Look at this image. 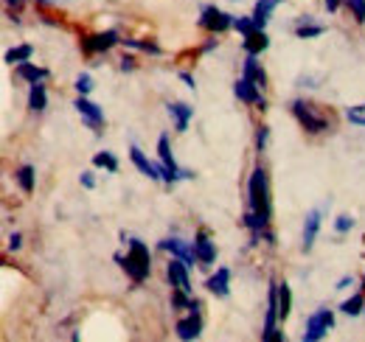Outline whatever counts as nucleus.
<instances>
[{
	"mask_svg": "<svg viewBox=\"0 0 365 342\" xmlns=\"http://www.w3.org/2000/svg\"><path fill=\"white\" fill-rule=\"evenodd\" d=\"M180 79L185 82V87H191V90L197 87V82H194V76H191V73H180Z\"/></svg>",
	"mask_w": 365,
	"mask_h": 342,
	"instance_id": "obj_38",
	"label": "nucleus"
},
{
	"mask_svg": "<svg viewBox=\"0 0 365 342\" xmlns=\"http://www.w3.org/2000/svg\"><path fill=\"white\" fill-rule=\"evenodd\" d=\"M228 284H230V272L222 266V269H217V275H211V278H208V284H205V286H208V292H211V295L225 298V295H228Z\"/></svg>",
	"mask_w": 365,
	"mask_h": 342,
	"instance_id": "obj_14",
	"label": "nucleus"
},
{
	"mask_svg": "<svg viewBox=\"0 0 365 342\" xmlns=\"http://www.w3.org/2000/svg\"><path fill=\"white\" fill-rule=\"evenodd\" d=\"M194 253H197V261L200 264H214L217 261V247L208 242V236L205 233H197V239H194Z\"/></svg>",
	"mask_w": 365,
	"mask_h": 342,
	"instance_id": "obj_11",
	"label": "nucleus"
},
{
	"mask_svg": "<svg viewBox=\"0 0 365 342\" xmlns=\"http://www.w3.org/2000/svg\"><path fill=\"white\" fill-rule=\"evenodd\" d=\"M115 261L124 266V272L135 281V284H143L146 278H149V269H152V256H149V247L143 244V242H138V239H133L130 242V253H127V258L115 256Z\"/></svg>",
	"mask_w": 365,
	"mask_h": 342,
	"instance_id": "obj_1",
	"label": "nucleus"
},
{
	"mask_svg": "<svg viewBox=\"0 0 365 342\" xmlns=\"http://www.w3.org/2000/svg\"><path fill=\"white\" fill-rule=\"evenodd\" d=\"M233 20H236V17H230V14H225V11H220L217 6H205V9H202V17H200V26H202L205 31L220 34V31L233 28Z\"/></svg>",
	"mask_w": 365,
	"mask_h": 342,
	"instance_id": "obj_4",
	"label": "nucleus"
},
{
	"mask_svg": "<svg viewBox=\"0 0 365 342\" xmlns=\"http://www.w3.org/2000/svg\"><path fill=\"white\" fill-rule=\"evenodd\" d=\"M82 185H85V188H93V185H96V180H93L91 171H85V174H82Z\"/></svg>",
	"mask_w": 365,
	"mask_h": 342,
	"instance_id": "obj_37",
	"label": "nucleus"
},
{
	"mask_svg": "<svg viewBox=\"0 0 365 342\" xmlns=\"http://www.w3.org/2000/svg\"><path fill=\"white\" fill-rule=\"evenodd\" d=\"M40 3H51V0H40Z\"/></svg>",
	"mask_w": 365,
	"mask_h": 342,
	"instance_id": "obj_42",
	"label": "nucleus"
},
{
	"mask_svg": "<svg viewBox=\"0 0 365 342\" xmlns=\"http://www.w3.org/2000/svg\"><path fill=\"white\" fill-rule=\"evenodd\" d=\"M160 250L172 253V258H180V261H185L188 266L197 261V253H194V247H188L185 242H180V239H166V242H160Z\"/></svg>",
	"mask_w": 365,
	"mask_h": 342,
	"instance_id": "obj_9",
	"label": "nucleus"
},
{
	"mask_svg": "<svg viewBox=\"0 0 365 342\" xmlns=\"http://www.w3.org/2000/svg\"><path fill=\"white\" fill-rule=\"evenodd\" d=\"M346 118H349L351 124H360V127H365V115H363V113H357V110H349V113H346Z\"/></svg>",
	"mask_w": 365,
	"mask_h": 342,
	"instance_id": "obj_33",
	"label": "nucleus"
},
{
	"mask_svg": "<svg viewBox=\"0 0 365 342\" xmlns=\"http://www.w3.org/2000/svg\"><path fill=\"white\" fill-rule=\"evenodd\" d=\"M127 48H138V51H146V53H160V48L155 43H140V40H121Z\"/></svg>",
	"mask_w": 365,
	"mask_h": 342,
	"instance_id": "obj_29",
	"label": "nucleus"
},
{
	"mask_svg": "<svg viewBox=\"0 0 365 342\" xmlns=\"http://www.w3.org/2000/svg\"><path fill=\"white\" fill-rule=\"evenodd\" d=\"M245 76H247L250 82H256L259 87L267 85V73H264L262 65L256 62V53H247V59H245Z\"/></svg>",
	"mask_w": 365,
	"mask_h": 342,
	"instance_id": "obj_17",
	"label": "nucleus"
},
{
	"mask_svg": "<svg viewBox=\"0 0 365 342\" xmlns=\"http://www.w3.org/2000/svg\"><path fill=\"white\" fill-rule=\"evenodd\" d=\"M318 230H320V211H312L307 216V224H304V250L309 253L315 239H318Z\"/></svg>",
	"mask_w": 365,
	"mask_h": 342,
	"instance_id": "obj_16",
	"label": "nucleus"
},
{
	"mask_svg": "<svg viewBox=\"0 0 365 342\" xmlns=\"http://www.w3.org/2000/svg\"><path fill=\"white\" fill-rule=\"evenodd\" d=\"M250 211L259 216L264 224L270 222V197H267V177L264 171L256 169L250 177Z\"/></svg>",
	"mask_w": 365,
	"mask_h": 342,
	"instance_id": "obj_2",
	"label": "nucleus"
},
{
	"mask_svg": "<svg viewBox=\"0 0 365 342\" xmlns=\"http://www.w3.org/2000/svg\"><path fill=\"white\" fill-rule=\"evenodd\" d=\"M233 28L239 31V34H253V31H259V26H256V20H247V17H236L233 20Z\"/></svg>",
	"mask_w": 365,
	"mask_h": 342,
	"instance_id": "obj_26",
	"label": "nucleus"
},
{
	"mask_svg": "<svg viewBox=\"0 0 365 342\" xmlns=\"http://www.w3.org/2000/svg\"><path fill=\"white\" fill-rule=\"evenodd\" d=\"M133 68H135V59L133 56H124L121 59V71H133Z\"/></svg>",
	"mask_w": 365,
	"mask_h": 342,
	"instance_id": "obj_36",
	"label": "nucleus"
},
{
	"mask_svg": "<svg viewBox=\"0 0 365 342\" xmlns=\"http://www.w3.org/2000/svg\"><path fill=\"white\" fill-rule=\"evenodd\" d=\"M363 306H365V300L363 295H351V298L343 303V311L349 314V317H357L360 311H363Z\"/></svg>",
	"mask_w": 365,
	"mask_h": 342,
	"instance_id": "obj_25",
	"label": "nucleus"
},
{
	"mask_svg": "<svg viewBox=\"0 0 365 342\" xmlns=\"http://www.w3.org/2000/svg\"><path fill=\"white\" fill-rule=\"evenodd\" d=\"M29 107H31V110H37V113L48 107V93H46V85H43V82L31 85V93H29Z\"/></svg>",
	"mask_w": 365,
	"mask_h": 342,
	"instance_id": "obj_20",
	"label": "nucleus"
},
{
	"mask_svg": "<svg viewBox=\"0 0 365 342\" xmlns=\"http://www.w3.org/2000/svg\"><path fill=\"white\" fill-rule=\"evenodd\" d=\"M6 3H9V6H20L23 0H6Z\"/></svg>",
	"mask_w": 365,
	"mask_h": 342,
	"instance_id": "obj_41",
	"label": "nucleus"
},
{
	"mask_svg": "<svg viewBox=\"0 0 365 342\" xmlns=\"http://www.w3.org/2000/svg\"><path fill=\"white\" fill-rule=\"evenodd\" d=\"M93 166L107 169V171H118V160H115V155H113V152H98V155L93 157Z\"/></svg>",
	"mask_w": 365,
	"mask_h": 342,
	"instance_id": "obj_23",
	"label": "nucleus"
},
{
	"mask_svg": "<svg viewBox=\"0 0 365 342\" xmlns=\"http://www.w3.org/2000/svg\"><path fill=\"white\" fill-rule=\"evenodd\" d=\"M130 157H133L135 169L140 171V174H146L149 180H158V177H160V171H158V163H149V160H146V155H143L138 146H133V149H130Z\"/></svg>",
	"mask_w": 365,
	"mask_h": 342,
	"instance_id": "obj_15",
	"label": "nucleus"
},
{
	"mask_svg": "<svg viewBox=\"0 0 365 342\" xmlns=\"http://www.w3.org/2000/svg\"><path fill=\"white\" fill-rule=\"evenodd\" d=\"M289 306H292V295L287 284H278V317L287 320L289 317Z\"/></svg>",
	"mask_w": 365,
	"mask_h": 342,
	"instance_id": "obj_22",
	"label": "nucleus"
},
{
	"mask_svg": "<svg viewBox=\"0 0 365 342\" xmlns=\"http://www.w3.org/2000/svg\"><path fill=\"white\" fill-rule=\"evenodd\" d=\"M17 76L23 79V82H31V85H37V82H43L48 76L46 68H37V65H31V62H23V65H17Z\"/></svg>",
	"mask_w": 365,
	"mask_h": 342,
	"instance_id": "obj_18",
	"label": "nucleus"
},
{
	"mask_svg": "<svg viewBox=\"0 0 365 342\" xmlns=\"http://www.w3.org/2000/svg\"><path fill=\"white\" fill-rule=\"evenodd\" d=\"M267 45H270V40H267L264 28H259V31H253V34H247V37H245V51H247V53H256V56H259Z\"/></svg>",
	"mask_w": 365,
	"mask_h": 342,
	"instance_id": "obj_19",
	"label": "nucleus"
},
{
	"mask_svg": "<svg viewBox=\"0 0 365 342\" xmlns=\"http://www.w3.org/2000/svg\"><path fill=\"white\" fill-rule=\"evenodd\" d=\"M166 275H169V281H172V286H175V289H182V292H188V295H191V281H188V264H185V261L172 258V264H169Z\"/></svg>",
	"mask_w": 365,
	"mask_h": 342,
	"instance_id": "obj_7",
	"label": "nucleus"
},
{
	"mask_svg": "<svg viewBox=\"0 0 365 342\" xmlns=\"http://www.w3.org/2000/svg\"><path fill=\"white\" fill-rule=\"evenodd\" d=\"M200 328H202V323H200L197 311H191V317H185V320L178 323V337H180L182 342L197 340V337H200Z\"/></svg>",
	"mask_w": 365,
	"mask_h": 342,
	"instance_id": "obj_12",
	"label": "nucleus"
},
{
	"mask_svg": "<svg viewBox=\"0 0 365 342\" xmlns=\"http://www.w3.org/2000/svg\"><path fill=\"white\" fill-rule=\"evenodd\" d=\"M169 115L175 118L178 132H185V129H188V121H191V115H194V107H188V104H182V101H175V104H169Z\"/></svg>",
	"mask_w": 365,
	"mask_h": 342,
	"instance_id": "obj_13",
	"label": "nucleus"
},
{
	"mask_svg": "<svg viewBox=\"0 0 365 342\" xmlns=\"http://www.w3.org/2000/svg\"><path fill=\"white\" fill-rule=\"evenodd\" d=\"M363 289H365V281H363Z\"/></svg>",
	"mask_w": 365,
	"mask_h": 342,
	"instance_id": "obj_43",
	"label": "nucleus"
},
{
	"mask_svg": "<svg viewBox=\"0 0 365 342\" xmlns=\"http://www.w3.org/2000/svg\"><path fill=\"white\" fill-rule=\"evenodd\" d=\"M76 90H79V95H88L93 90V79L88 76V73H82L79 79H76Z\"/></svg>",
	"mask_w": 365,
	"mask_h": 342,
	"instance_id": "obj_31",
	"label": "nucleus"
},
{
	"mask_svg": "<svg viewBox=\"0 0 365 342\" xmlns=\"http://www.w3.org/2000/svg\"><path fill=\"white\" fill-rule=\"evenodd\" d=\"M334 227H337V233H349L351 227H354V219L351 216H337V222H334Z\"/></svg>",
	"mask_w": 365,
	"mask_h": 342,
	"instance_id": "obj_30",
	"label": "nucleus"
},
{
	"mask_svg": "<svg viewBox=\"0 0 365 342\" xmlns=\"http://www.w3.org/2000/svg\"><path fill=\"white\" fill-rule=\"evenodd\" d=\"M256 143H259V149H264V143H267V127L259 129V135H256Z\"/></svg>",
	"mask_w": 365,
	"mask_h": 342,
	"instance_id": "obj_35",
	"label": "nucleus"
},
{
	"mask_svg": "<svg viewBox=\"0 0 365 342\" xmlns=\"http://www.w3.org/2000/svg\"><path fill=\"white\" fill-rule=\"evenodd\" d=\"M73 107L79 110V115H82V118H85V121H88V124H91L93 129H98V127H101V124H104V113H101V110H98V107L93 104L91 98H85V95H79Z\"/></svg>",
	"mask_w": 365,
	"mask_h": 342,
	"instance_id": "obj_8",
	"label": "nucleus"
},
{
	"mask_svg": "<svg viewBox=\"0 0 365 342\" xmlns=\"http://www.w3.org/2000/svg\"><path fill=\"white\" fill-rule=\"evenodd\" d=\"M323 31H326V28H323V26H307V23H304V26H298V28H295V34H298V37H301V40H312V37H320V34H323Z\"/></svg>",
	"mask_w": 365,
	"mask_h": 342,
	"instance_id": "obj_27",
	"label": "nucleus"
},
{
	"mask_svg": "<svg viewBox=\"0 0 365 342\" xmlns=\"http://www.w3.org/2000/svg\"><path fill=\"white\" fill-rule=\"evenodd\" d=\"M262 340L264 342H284V334H281V331H275V328H270V331H264V334H262Z\"/></svg>",
	"mask_w": 365,
	"mask_h": 342,
	"instance_id": "obj_32",
	"label": "nucleus"
},
{
	"mask_svg": "<svg viewBox=\"0 0 365 342\" xmlns=\"http://www.w3.org/2000/svg\"><path fill=\"white\" fill-rule=\"evenodd\" d=\"M292 110H295V118H298V124H301L304 129H309V132H326V129H329L326 118L315 113V107H312V104L295 101V104H292Z\"/></svg>",
	"mask_w": 365,
	"mask_h": 342,
	"instance_id": "obj_5",
	"label": "nucleus"
},
{
	"mask_svg": "<svg viewBox=\"0 0 365 342\" xmlns=\"http://www.w3.org/2000/svg\"><path fill=\"white\" fill-rule=\"evenodd\" d=\"M17 182H20V188L26 194H31L34 191V169L31 166H23V169L17 171Z\"/></svg>",
	"mask_w": 365,
	"mask_h": 342,
	"instance_id": "obj_24",
	"label": "nucleus"
},
{
	"mask_svg": "<svg viewBox=\"0 0 365 342\" xmlns=\"http://www.w3.org/2000/svg\"><path fill=\"white\" fill-rule=\"evenodd\" d=\"M334 326V314L329 311V309H320L318 314H312L309 320H307V331H304V342H318L326 337V331Z\"/></svg>",
	"mask_w": 365,
	"mask_h": 342,
	"instance_id": "obj_3",
	"label": "nucleus"
},
{
	"mask_svg": "<svg viewBox=\"0 0 365 342\" xmlns=\"http://www.w3.org/2000/svg\"><path fill=\"white\" fill-rule=\"evenodd\" d=\"M233 93H236V98H239V101H245V104H259V107H264V98H262V87L256 85V82H250L247 76H242V79L236 82Z\"/></svg>",
	"mask_w": 365,
	"mask_h": 342,
	"instance_id": "obj_6",
	"label": "nucleus"
},
{
	"mask_svg": "<svg viewBox=\"0 0 365 342\" xmlns=\"http://www.w3.org/2000/svg\"><path fill=\"white\" fill-rule=\"evenodd\" d=\"M115 43H121L115 31L93 34V37H88V40H85V51H88V53H98V51H110V48H113Z\"/></svg>",
	"mask_w": 365,
	"mask_h": 342,
	"instance_id": "obj_10",
	"label": "nucleus"
},
{
	"mask_svg": "<svg viewBox=\"0 0 365 342\" xmlns=\"http://www.w3.org/2000/svg\"><path fill=\"white\" fill-rule=\"evenodd\" d=\"M323 3H326L329 11H337V6H340V0H323Z\"/></svg>",
	"mask_w": 365,
	"mask_h": 342,
	"instance_id": "obj_40",
	"label": "nucleus"
},
{
	"mask_svg": "<svg viewBox=\"0 0 365 342\" xmlns=\"http://www.w3.org/2000/svg\"><path fill=\"white\" fill-rule=\"evenodd\" d=\"M346 6H349V11L360 20V23H365V0H343Z\"/></svg>",
	"mask_w": 365,
	"mask_h": 342,
	"instance_id": "obj_28",
	"label": "nucleus"
},
{
	"mask_svg": "<svg viewBox=\"0 0 365 342\" xmlns=\"http://www.w3.org/2000/svg\"><path fill=\"white\" fill-rule=\"evenodd\" d=\"M349 284H351V278L346 275V278H340V281H337V286H334V289H349Z\"/></svg>",
	"mask_w": 365,
	"mask_h": 342,
	"instance_id": "obj_39",
	"label": "nucleus"
},
{
	"mask_svg": "<svg viewBox=\"0 0 365 342\" xmlns=\"http://www.w3.org/2000/svg\"><path fill=\"white\" fill-rule=\"evenodd\" d=\"M23 247V236L20 233H11L9 236V250H20Z\"/></svg>",
	"mask_w": 365,
	"mask_h": 342,
	"instance_id": "obj_34",
	"label": "nucleus"
},
{
	"mask_svg": "<svg viewBox=\"0 0 365 342\" xmlns=\"http://www.w3.org/2000/svg\"><path fill=\"white\" fill-rule=\"evenodd\" d=\"M31 53H34L31 45H20V48H11V51L6 53V62H9V65H23V62L31 59Z\"/></svg>",
	"mask_w": 365,
	"mask_h": 342,
	"instance_id": "obj_21",
	"label": "nucleus"
}]
</instances>
